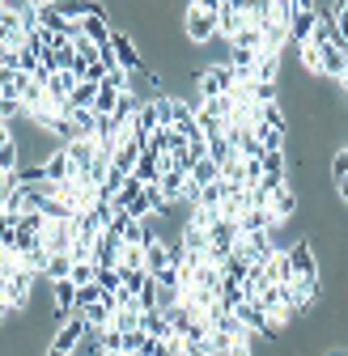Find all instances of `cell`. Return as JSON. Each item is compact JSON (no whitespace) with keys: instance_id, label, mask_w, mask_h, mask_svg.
Returning <instances> with one entry per match:
<instances>
[{"instance_id":"f6af8a7d","label":"cell","mask_w":348,"mask_h":356,"mask_svg":"<svg viewBox=\"0 0 348 356\" xmlns=\"http://www.w3.org/2000/svg\"><path fill=\"white\" fill-rule=\"evenodd\" d=\"M9 318H13V309H9V301L0 297V327H9Z\"/></svg>"},{"instance_id":"60d3db41","label":"cell","mask_w":348,"mask_h":356,"mask_svg":"<svg viewBox=\"0 0 348 356\" xmlns=\"http://www.w3.org/2000/svg\"><path fill=\"white\" fill-rule=\"evenodd\" d=\"M344 174H348V145L331 153V178H335V183H340V178H344Z\"/></svg>"},{"instance_id":"e575fe53","label":"cell","mask_w":348,"mask_h":356,"mask_svg":"<svg viewBox=\"0 0 348 356\" xmlns=\"http://www.w3.org/2000/svg\"><path fill=\"white\" fill-rule=\"evenodd\" d=\"M106 293H102V284H85V289H77V314H85L94 301H102Z\"/></svg>"},{"instance_id":"ba28073f","label":"cell","mask_w":348,"mask_h":356,"mask_svg":"<svg viewBox=\"0 0 348 356\" xmlns=\"http://www.w3.org/2000/svg\"><path fill=\"white\" fill-rule=\"evenodd\" d=\"M85 335H90V323H85L81 314H72V318H68V323H64V327L52 335V343H47V348H56V352L72 356V352H77V343H81Z\"/></svg>"},{"instance_id":"bcb514c9","label":"cell","mask_w":348,"mask_h":356,"mask_svg":"<svg viewBox=\"0 0 348 356\" xmlns=\"http://www.w3.org/2000/svg\"><path fill=\"white\" fill-rule=\"evenodd\" d=\"M335 187H340V200H344V204H348V174H344V178H340V183H335Z\"/></svg>"},{"instance_id":"d6a6232c","label":"cell","mask_w":348,"mask_h":356,"mask_svg":"<svg viewBox=\"0 0 348 356\" xmlns=\"http://www.w3.org/2000/svg\"><path fill=\"white\" fill-rule=\"evenodd\" d=\"M259 178H264V157H242V187L251 191Z\"/></svg>"},{"instance_id":"4fadbf2b","label":"cell","mask_w":348,"mask_h":356,"mask_svg":"<svg viewBox=\"0 0 348 356\" xmlns=\"http://www.w3.org/2000/svg\"><path fill=\"white\" fill-rule=\"evenodd\" d=\"M242 13H246V26H255V30H268V26L276 22V0H246V5H242Z\"/></svg>"},{"instance_id":"44dd1931","label":"cell","mask_w":348,"mask_h":356,"mask_svg":"<svg viewBox=\"0 0 348 356\" xmlns=\"http://www.w3.org/2000/svg\"><path fill=\"white\" fill-rule=\"evenodd\" d=\"M179 242L187 246V254H208V229H200V225H187L183 220V234H179Z\"/></svg>"},{"instance_id":"6da1fadb","label":"cell","mask_w":348,"mask_h":356,"mask_svg":"<svg viewBox=\"0 0 348 356\" xmlns=\"http://www.w3.org/2000/svg\"><path fill=\"white\" fill-rule=\"evenodd\" d=\"M216 9H221V0H191L183 9V34L191 42H212L216 38Z\"/></svg>"},{"instance_id":"b9f144b4","label":"cell","mask_w":348,"mask_h":356,"mask_svg":"<svg viewBox=\"0 0 348 356\" xmlns=\"http://www.w3.org/2000/svg\"><path fill=\"white\" fill-rule=\"evenodd\" d=\"M335 30L344 38V47H348V0H335Z\"/></svg>"},{"instance_id":"f35d334b","label":"cell","mask_w":348,"mask_h":356,"mask_svg":"<svg viewBox=\"0 0 348 356\" xmlns=\"http://www.w3.org/2000/svg\"><path fill=\"white\" fill-rule=\"evenodd\" d=\"M119 267H145V246H123L119 250Z\"/></svg>"},{"instance_id":"603a6c76","label":"cell","mask_w":348,"mask_h":356,"mask_svg":"<svg viewBox=\"0 0 348 356\" xmlns=\"http://www.w3.org/2000/svg\"><path fill=\"white\" fill-rule=\"evenodd\" d=\"M255 140H259V149H264V153H285L289 131H276V127H255Z\"/></svg>"},{"instance_id":"ab89813d","label":"cell","mask_w":348,"mask_h":356,"mask_svg":"<svg viewBox=\"0 0 348 356\" xmlns=\"http://www.w3.org/2000/svg\"><path fill=\"white\" fill-rule=\"evenodd\" d=\"M98 284L102 293H119V267H98Z\"/></svg>"},{"instance_id":"9c48e42d","label":"cell","mask_w":348,"mask_h":356,"mask_svg":"<svg viewBox=\"0 0 348 356\" xmlns=\"http://www.w3.org/2000/svg\"><path fill=\"white\" fill-rule=\"evenodd\" d=\"M34 272H26V267H22V272L17 276H9V284H5V301H9V309H13V314H22V309L30 305V289H34Z\"/></svg>"},{"instance_id":"4dcf8cb0","label":"cell","mask_w":348,"mask_h":356,"mask_svg":"<svg viewBox=\"0 0 348 356\" xmlns=\"http://www.w3.org/2000/svg\"><path fill=\"white\" fill-rule=\"evenodd\" d=\"M68 280L77 284V289H85V284H98V263H72V272H68Z\"/></svg>"},{"instance_id":"484cf974","label":"cell","mask_w":348,"mask_h":356,"mask_svg":"<svg viewBox=\"0 0 348 356\" xmlns=\"http://www.w3.org/2000/svg\"><path fill=\"white\" fill-rule=\"evenodd\" d=\"M191 183L196 187H212V183H221V165H216V161H196V170H191Z\"/></svg>"},{"instance_id":"8fae6325","label":"cell","mask_w":348,"mask_h":356,"mask_svg":"<svg viewBox=\"0 0 348 356\" xmlns=\"http://www.w3.org/2000/svg\"><path fill=\"white\" fill-rule=\"evenodd\" d=\"M119 250H123V242H119L111 229H102V234L94 238V250H90V259H94L98 267H119Z\"/></svg>"},{"instance_id":"3957f363","label":"cell","mask_w":348,"mask_h":356,"mask_svg":"<svg viewBox=\"0 0 348 356\" xmlns=\"http://www.w3.org/2000/svg\"><path fill=\"white\" fill-rule=\"evenodd\" d=\"M200 102H212V98H226L230 89H234V68L230 64H212L200 72Z\"/></svg>"},{"instance_id":"f546056e","label":"cell","mask_w":348,"mask_h":356,"mask_svg":"<svg viewBox=\"0 0 348 356\" xmlns=\"http://www.w3.org/2000/svg\"><path fill=\"white\" fill-rule=\"evenodd\" d=\"M94 98H98V85H94V81H81V85L72 89L68 102H72L77 111H94Z\"/></svg>"},{"instance_id":"cb8c5ba5","label":"cell","mask_w":348,"mask_h":356,"mask_svg":"<svg viewBox=\"0 0 348 356\" xmlns=\"http://www.w3.org/2000/svg\"><path fill=\"white\" fill-rule=\"evenodd\" d=\"M161 195H166V204H174V200H183L187 195V174H179V170H170V174H161Z\"/></svg>"},{"instance_id":"1f68e13d","label":"cell","mask_w":348,"mask_h":356,"mask_svg":"<svg viewBox=\"0 0 348 356\" xmlns=\"http://www.w3.org/2000/svg\"><path fill=\"white\" fill-rule=\"evenodd\" d=\"M234 153H238V149H234L226 136H212V140H208V161H216V165H226Z\"/></svg>"},{"instance_id":"52a82bcc","label":"cell","mask_w":348,"mask_h":356,"mask_svg":"<svg viewBox=\"0 0 348 356\" xmlns=\"http://www.w3.org/2000/svg\"><path fill=\"white\" fill-rule=\"evenodd\" d=\"M297 208H301V195H297V187H293V183L276 187V191H272V200H268V212L276 216V225H289V220L297 216Z\"/></svg>"},{"instance_id":"74e56055","label":"cell","mask_w":348,"mask_h":356,"mask_svg":"<svg viewBox=\"0 0 348 356\" xmlns=\"http://www.w3.org/2000/svg\"><path fill=\"white\" fill-rule=\"evenodd\" d=\"M119 339H123V356H136L149 335H145V331H119Z\"/></svg>"},{"instance_id":"7c38bea8","label":"cell","mask_w":348,"mask_h":356,"mask_svg":"<svg viewBox=\"0 0 348 356\" xmlns=\"http://www.w3.org/2000/svg\"><path fill=\"white\" fill-rule=\"evenodd\" d=\"M115 309H119V297H115V293H106L102 301H94L90 309H85L81 318L90 323V331H106V327H111V318H115Z\"/></svg>"},{"instance_id":"d590c367","label":"cell","mask_w":348,"mask_h":356,"mask_svg":"<svg viewBox=\"0 0 348 356\" xmlns=\"http://www.w3.org/2000/svg\"><path fill=\"white\" fill-rule=\"evenodd\" d=\"M13 238H17V216L5 212L0 216V250H13Z\"/></svg>"},{"instance_id":"f1b7e54d","label":"cell","mask_w":348,"mask_h":356,"mask_svg":"<svg viewBox=\"0 0 348 356\" xmlns=\"http://www.w3.org/2000/svg\"><path fill=\"white\" fill-rule=\"evenodd\" d=\"M216 297H221L230 309H238V305L246 301V293H242V280H230V276H221V289H216Z\"/></svg>"},{"instance_id":"d6986e66","label":"cell","mask_w":348,"mask_h":356,"mask_svg":"<svg viewBox=\"0 0 348 356\" xmlns=\"http://www.w3.org/2000/svg\"><path fill=\"white\" fill-rule=\"evenodd\" d=\"M221 267H212V263H196V272H191V289H208V293H216V289H221Z\"/></svg>"},{"instance_id":"9a60e30c","label":"cell","mask_w":348,"mask_h":356,"mask_svg":"<svg viewBox=\"0 0 348 356\" xmlns=\"http://www.w3.org/2000/svg\"><path fill=\"white\" fill-rule=\"evenodd\" d=\"M264 276H268V284H276V289L293 280V267H289V254H285L280 246H276V254H272V259L264 263Z\"/></svg>"},{"instance_id":"7a4b0ae2","label":"cell","mask_w":348,"mask_h":356,"mask_svg":"<svg viewBox=\"0 0 348 356\" xmlns=\"http://www.w3.org/2000/svg\"><path fill=\"white\" fill-rule=\"evenodd\" d=\"M111 51H115V60H119V68L123 72H145L149 64H145V56H141V47H136V38L127 34V30H111Z\"/></svg>"},{"instance_id":"ac0fdd59","label":"cell","mask_w":348,"mask_h":356,"mask_svg":"<svg viewBox=\"0 0 348 356\" xmlns=\"http://www.w3.org/2000/svg\"><path fill=\"white\" fill-rule=\"evenodd\" d=\"M238 238H242V234H238L234 220H216V225H208V242H212L216 250H234Z\"/></svg>"},{"instance_id":"8992f818","label":"cell","mask_w":348,"mask_h":356,"mask_svg":"<svg viewBox=\"0 0 348 356\" xmlns=\"http://www.w3.org/2000/svg\"><path fill=\"white\" fill-rule=\"evenodd\" d=\"M234 318H238V323H242V327H246L251 335H264V339H280V327H276V323H272V318H268V314H264V309H259L255 301H242V305L234 309Z\"/></svg>"},{"instance_id":"ee69618b","label":"cell","mask_w":348,"mask_h":356,"mask_svg":"<svg viewBox=\"0 0 348 356\" xmlns=\"http://www.w3.org/2000/svg\"><path fill=\"white\" fill-rule=\"evenodd\" d=\"M13 187H17V178L0 170V208H5V200H9V191H13Z\"/></svg>"},{"instance_id":"83f0119b","label":"cell","mask_w":348,"mask_h":356,"mask_svg":"<svg viewBox=\"0 0 348 356\" xmlns=\"http://www.w3.org/2000/svg\"><path fill=\"white\" fill-rule=\"evenodd\" d=\"M259 127H276V131H289V119H285L280 102H268V106H259Z\"/></svg>"},{"instance_id":"2e32d148","label":"cell","mask_w":348,"mask_h":356,"mask_svg":"<svg viewBox=\"0 0 348 356\" xmlns=\"http://www.w3.org/2000/svg\"><path fill=\"white\" fill-rule=\"evenodd\" d=\"M166 267H170V246H166L161 238H153V242L145 246V272H149V276H161Z\"/></svg>"},{"instance_id":"277c9868","label":"cell","mask_w":348,"mask_h":356,"mask_svg":"<svg viewBox=\"0 0 348 356\" xmlns=\"http://www.w3.org/2000/svg\"><path fill=\"white\" fill-rule=\"evenodd\" d=\"M81 38H90L98 51L111 47V17H106L102 5H90V9H85V17H81Z\"/></svg>"},{"instance_id":"7bdbcfd3","label":"cell","mask_w":348,"mask_h":356,"mask_svg":"<svg viewBox=\"0 0 348 356\" xmlns=\"http://www.w3.org/2000/svg\"><path fill=\"white\" fill-rule=\"evenodd\" d=\"M226 356H251V335H242V339H230Z\"/></svg>"},{"instance_id":"8d00e7d4","label":"cell","mask_w":348,"mask_h":356,"mask_svg":"<svg viewBox=\"0 0 348 356\" xmlns=\"http://www.w3.org/2000/svg\"><path fill=\"white\" fill-rule=\"evenodd\" d=\"M68 272H72V254H52V263H47V280H68Z\"/></svg>"},{"instance_id":"7402d4cb","label":"cell","mask_w":348,"mask_h":356,"mask_svg":"<svg viewBox=\"0 0 348 356\" xmlns=\"http://www.w3.org/2000/svg\"><path fill=\"white\" fill-rule=\"evenodd\" d=\"M230 47H238V51H264V30H255V26H242L234 38H230Z\"/></svg>"},{"instance_id":"d4e9b609","label":"cell","mask_w":348,"mask_h":356,"mask_svg":"<svg viewBox=\"0 0 348 356\" xmlns=\"http://www.w3.org/2000/svg\"><path fill=\"white\" fill-rule=\"evenodd\" d=\"M264 51H272V56L289 51V26H285V22H272V26L264 30Z\"/></svg>"},{"instance_id":"7dc6e473","label":"cell","mask_w":348,"mask_h":356,"mask_svg":"<svg viewBox=\"0 0 348 356\" xmlns=\"http://www.w3.org/2000/svg\"><path fill=\"white\" fill-rule=\"evenodd\" d=\"M5 284H9V276H5V272H0V297H5Z\"/></svg>"},{"instance_id":"e0dca14e","label":"cell","mask_w":348,"mask_h":356,"mask_svg":"<svg viewBox=\"0 0 348 356\" xmlns=\"http://www.w3.org/2000/svg\"><path fill=\"white\" fill-rule=\"evenodd\" d=\"M276 81H280V56L259 51V60H255V85H276Z\"/></svg>"},{"instance_id":"5b68a950","label":"cell","mask_w":348,"mask_h":356,"mask_svg":"<svg viewBox=\"0 0 348 356\" xmlns=\"http://www.w3.org/2000/svg\"><path fill=\"white\" fill-rule=\"evenodd\" d=\"M285 254H289V267H293V280H310V284H319V259H315V242H306V238H301V242H297V246H289Z\"/></svg>"},{"instance_id":"ffe728a7","label":"cell","mask_w":348,"mask_h":356,"mask_svg":"<svg viewBox=\"0 0 348 356\" xmlns=\"http://www.w3.org/2000/svg\"><path fill=\"white\" fill-rule=\"evenodd\" d=\"M141 331L149 339H170V323H166L161 309H141Z\"/></svg>"},{"instance_id":"4316f807","label":"cell","mask_w":348,"mask_h":356,"mask_svg":"<svg viewBox=\"0 0 348 356\" xmlns=\"http://www.w3.org/2000/svg\"><path fill=\"white\" fill-rule=\"evenodd\" d=\"M297 60H301V68H306L310 76H319V81H323V51H319V47L301 42V47H297Z\"/></svg>"},{"instance_id":"5bb4252c","label":"cell","mask_w":348,"mask_h":356,"mask_svg":"<svg viewBox=\"0 0 348 356\" xmlns=\"http://www.w3.org/2000/svg\"><path fill=\"white\" fill-rule=\"evenodd\" d=\"M42 174H47V183H72V161L64 149H52L47 161H42Z\"/></svg>"},{"instance_id":"30bf717a","label":"cell","mask_w":348,"mask_h":356,"mask_svg":"<svg viewBox=\"0 0 348 356\" xmlns=\"http://www.w3.org/2000/svg\"><path fill=\"white\" fill-rule=\"evenodd\" d=\"M246 0H221V9H216V34L234 38L242 26H246V13H242Z\"/></svg>"},{"instance_id":"836d02e7","label":"cell","mask_w":348,"mask_h":356,"mask_svg":"<svg viewBox=\"0 0 348 356\" xmlns=\"http://www.w3.org/2000/svg\"><path fill=\"white\" fill-rule=\"evenodd\" d=\"M157 293H161V284L149 276V284L136 293V305H141V309H161V297H157Z\"/></svg>"}]
</instances>
